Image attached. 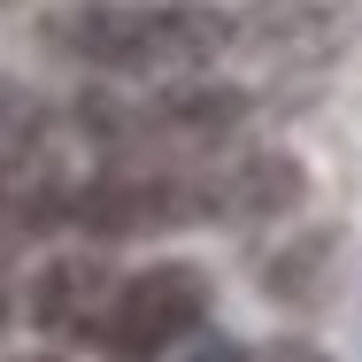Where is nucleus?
<instances>
[{
	"instance_id": "nucleus-1",
	"label": "nucleus",
	"mask_w": 362,
	"mask_h": 362,
	"mask_svg": "<svg viewBox=\"0 0 362 362\" xmlns=\"http://www.w3.org/2000/svg\"><path fill=\"white\" fill-rule=\"evenodd\" d=\"M54 39L70 47V62H93V70L116 77H193L201 62H216L231 47V16H209V8H116V0H85L54 23Z\"/></svg>"
},
{
	"instance_id": "nucleus-2",
	"label": "nucleus",
	"mask_w": 362,
	"mask_h": 362,
	"mask_svg": "<svg viewBox=\"0 0 362 362\" xmlns=\"http://www.w3.org/2000/svg\"><path fill=\"white\" fill-rule=\"evenodd\" d=\"M201 308H209L201 270H185V262H154V270H139V278H124V286L108 293L93 339L108 347V362H162L193 324H201Z\"/></svg>"
},
{
	"instance_id": "nucleus-3",
	"label": "nucleus",
	"mask_w": 362,
	"mask_h": 362,
	"mask_svg": "<svg viewBox=\"0 0 362 362\" xmlns=\"http://www.w3.org/2000/svg\"><path fill=\"white\" fill-rule=\"evenodd\" d=\"M247 116V93L231 85H170L139 108L124 100H85V132L93 139H139V146H170V154H193V146H223Z\"/></svg>"
},
{
	"instance_id": "nucleus-4",
	"label": "nucleus",
	"mask_w": 362,
	"mask_h": 362,
	"mask_svg": "<svg viewBox=\"0 0 362 362\" xmlns=\"http://www.w3.org/2000/svg\"><path fill=\"white\" fill-rule=\"evenodd\" d=\"M185 216H201V177H177V170H100V177L70 185V223L100 231V239L170 231Z\"/></svg>"
},
{
	"instance_id": "nucleus-5",
	"label": "nucleus",
	"mask_w": 362,
	"mask_h": 362,
	"mask_svg": "<svg viewBox=\"0 0 362 362\" xmlns=\"http://www.w3.org/2000/svg\"><path fill=\"white\" fill-rule=\"evenodd\" d=\"M300 201V162L293 154H239L231 170L201 177V216L223 223H270Z\"/></svg>"
},
{
	"instance_id": "nucleus-6",
	"label": "nucleus",
	"mask_w": 362,
	"mask_h": 362,
	"mask_svg": "<svg viewBox=\"0 0 362 362\" xmlns=\"http://www.w3.org/2000/svg\"><path fill=\"white\" fill-rule=\"evenodd\" d=\"M108 293L116 286H108V270H100L93 255H62V262H47L39 286H31V324H39L47 339H93Z\"/></svg>"
},
{
	"instance_id": "nucleus-7",
	"label": "nucleus",
	"mask_w": 362,
	"mask_h": 362,
	"mask_svg": "<svg viewBox=\"0 0 362 362\" xmlns=\"http://www.w3.org/2000/svg\"><path fill=\"white\" fill-rule=\"evenodd\" d=\"M239 39H247L255 54H270V62H324V54L347 39V23H339L332 0H262V8L239 23Z\"/></svg>"
},
{
	"instance_id": "nucleus-8",
	"label": "nucleus",
	"mask_w": 362,
	"mask_h": 362,
	"mask_svg": "<svg viewBox=\"0 0 362 362\" xmlns=\"http://www.w3.org/2000/svg\"><path fill=\"white\" fill-rule=\"evenodd\" d=\"M54 223H70V177L39 154L0 162V247H23Z\"/></svg>"
},
{
	"instance_id": "nucleus-9",
	"label": "nucleus",
	"mask_w": 362,
	"mask_h": 362,
	"mask_svg": "<svg viewBox=\"0 0 362 362\" xmlns=\"http://www.w3.org/2000/svg\"><path fill=\"white\" fill-rule=\"evenodd\" d=\"M39 139H47V108H39V93H23V85L0 77V162L39 154Z\"/></svg>"
},
{
	"instance_id": "nucleus-10",
	"label": "nucleus",
	"mask_w": 362,
	"mask_h": 362,
	"mask_svg": "<svg viewBox=\"0 0 362 362\" xmlns=\"http://www.w3.org/2000/svg\"><path fill=\"white\" fill-rule=\"evenodd\" d=\"M193 362H255V355H247V347H231V339H216V347H201Z\"/></svg>"
},
{
	"instance_id": "nucleus-11",
	"label": "nucleus",
	"mask_w": 362,
	"mask_h": 362,
	"mask_svg": "<svg viewBox=\"0 0 362 362\" xmlns=\"http://www.w3.org/2000/svg\"><path fill=\"white\" fill-rule=\"evenodd\" d=\"M262 362H324L316 347H278V355H262Z\"/></svg>"
},
{
	"instance_id": "nucleus-12",
	"label": "nucleus",
	"mask_w": 362,
	"mask_h": 362,
	"mask_svg": "<svg viewBox=\"0 0 362 362\" xmlns=\"http://www.w3.org/2000/svg\"><path fill=\"white\" fill-rule=\"evenodd\" d=\"M16 362H62V355H16Z\"/></svg>"
}]
</instances>
